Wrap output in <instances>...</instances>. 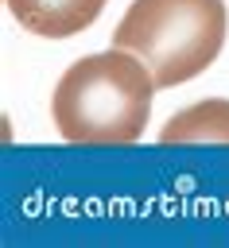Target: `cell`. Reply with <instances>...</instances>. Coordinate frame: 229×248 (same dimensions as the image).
<instances>
[{
	"instance_id": "3957f363",
	"label": "cell",
	"mask_w": 229,
	"mask_h": 248,
	"mask_svg": "<svg viewBox=\"0 0 229 248\" xmlns=\"http://www.w3.org/2000/svg\"><path fill=\"white\" fill-rule=\"evenodd\" d=\"M8 12L16 16L19 27L43 39H70L82 35L97 16L105 12L109 0H4Z\"/></svg>"
},
{
	"instance_id": "7a4b0ae2",
	"label": "cell",
	"mask_w": 229,
	"mask_h": 248,
	"mask_svg": "<svg viewBox=\"0 0 229 248\" xmlns=\"http://www.w3.org/2000/svg\"><path fill=\"white\" fill-rule=\"evenodd\" d=\"M225 31V0H132L113 31V46L144 58L159 89H175L221 54Z\"/></svg>"
},
{
	"instance_id": "6da1fadb",
	"label": "cell",
	"mask_w": 229,
	"mask_h": 248,
	"mask_svg": "<svg viewBox=\"0 0 229 248\" xmlns=\"http://www.w3.org/2000/svg\"><path fill=\"white\" fill-rule=\"evenodd\" d=\"M155 74L124 46L85 54L58 78L50 120L70 143H136L151 120Z\"/></svg>"
},
{
	"instance_id": "277c9868",
	"label": "cell",
	"mask_w": 229,
	"mask_h": 248,
	"mask_svg": "<svg viewBox=\"0 0 229 248\" xmlns=\"http://www.w3.org/2000/svg\"><path fill=\"white\" fill-rule=\"evenodd\" d=\"M159 143H229V101L206 97L159 128Z\"/></svg>"
}]
</instances>
